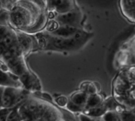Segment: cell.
<instances>
[{"instance_id":"8992f818","label":"cell","mask_w":135,"mask_h":121,"mask_svg":"<svg viewBox=\"0 0 135 121\" xmlns=\"http://www.w3.org/2000/svg\"><path fill=\"white\" fill-rule=\"evenodd\" d=\"M88 94L84 91H81V92H79V93H74L72 97H71V101L73 103L79 105V106H81L83 108H84L85 109V106H86V103H87V101H88Z\"/></svg>"},{"instance_id":"4fadbf2b","label":"cell","mask_w":135,"mask_h":121,"mask_svg":"<svg viewBox=\"0 0 135 121\" xmlns=\"http://www.w3.org/2000/svg\"><path fill=\"white\" fill-rule=\"evenodd\" d=\"M3 90H4V87H0V108H2V101H3Z\"/></svg>"},{"instance_id":"6da1fadb","label":"cell","mask_w":135,"mask_h":121,"mask_svg":"<svg viewBox=\"0 0 135 121\" xmlns=\"http://www.w3.org/2000/svg\"><path fill=\"white\" fill-rule=\"evenodd\" d=\"M36 38L16 29L9 23L5 13H0V60L5 63L22 82L33 77L29 73L23 56L33 48Z\"/></svg>"},{"instance_id":"8fae6325","label":"cell","mask_w":135,"mask_h":121,"mask_svg":"<svg viewBox=\"0 0 135 121\" xmlns=\"http://www.w3.org/2000/svg\"><path fill=\"white\" fill-rule=\"evenodd\" d=\"M10 111H11L10 108H0V121H7Z\"/></svg>"},{"instance_id":"9c48e42d","label":"cell","mask_w":135,"mask_h":121,"mask_svg":"<svg viewBox=\"0 0 135 121\" xmlns=\"http://www.w3.org/2000/svg\"><path fill=\"white\" fill-rule=\"evenodd\" d=\"M0 85H6V86H11V79L10 75L0 71Z\"/></svg>"},{"instance_id":"7c38bea8","label":"cell","mask_w":135,"mask_h":121,"mask_svg":"<svg viewBox=\"0 0 135 121\" xmlns=\"http://www.w3.org/2000/svg\"><path fill=\"white\" fill-rule=\"evenodd\" d=\"M80 121H94L92 119H91L88 115H81L80 116Z\"/></svg>"},{"instance_id":"3957f363","label":"cell","mask_w":135,"mask_h":121,"mask_svg":"<svg viewBox=\"0 0 135 121\" xmlns=\"http://www.w3.org/2000/svg\"><path fill=\"white\" fill-rule=\"evenodd\" d=\"M26 97L24 91L9 86L4 88L2 101V108H11L15 106Z\"/></svg>"},{"instance_id":"5bb4252c","label":"cell","mask_w":135,"mask_h":121,"mask_svg":"<svg viewBox=\"0 0 135 121\" xmlns=\"http://www.w3.org/2000/svg\"><path fill=\"white\" fill-rule=\"evenodd\" d=\"M133 35H134V36H135V33H134V34H133Z\"/></svg>"},{"instance_id":"7a4b0ae2","label":"cell","mask_w":135,"mask_h":121,"mask_svg":"<svg viewBox=\"0 0 135 121\" xmlns=\"http://www.w3.org/2000/svg\"><path fill=\"white\" fill-rule=\"evenodd\" d=\"M49 0H0V13H5L11 26L28 34H37L48 20Z\"/></svg>"},{"instance_id":"5b68a950","label":"cell","mask_w":135,"mask_h":121,"mask_svg":"<svg viewBox=\"0 0 135 121\" xmlns=\"http://www.w3.org/2000/svg\"><path fill=\"white\" fill-rule=\"evenodd\" d=\"M41 120V121H59V113L57 112L56 109L46 106Z\"/></svg>"},{"instance_id":"30bf717a","label":"cell","mask_w":135,"mask_h":121,"mask_svg":"<svg viewBox=\"0 0 135 121\" xmlns=\"http://www.w3.org/2000/svg\"><path fill=\"white\" fill-rule=\"evenodd\" d=\"M67 107L69 108L70 111L72 112H84V108L81 107V106H79L74 103H73L72 101H69L67 104Z\"/></svg>"},{"instance_id":"52a82bcc","label":"cell","mask_w":135,"mask_h":121,"mask_svg":"<svg viewBox=\"0 0 135 121\" xmlns=\"http://www.w3.org/2000/svg\"><path fill=\"white\" fill-rule=\"evenodd\" d=\"M102 104H103V99H102V97L99 94H97V93L91 94L88 97V101H87V103H86L85 109L90 108L97 107V106H99V105H100Z\"/></svg>"},{"instance_id":"277c9868","label":"cell","mask_w":135,"mask_h":121,"mask_svg":"<svg viewBox=\"0 0 135 121\" xmlns=\"http://www.w3.org/2000/svg\"><path fill=\"white\" fill-rule=\"evenodd\" d=\"M119 9L128 22L135 24V0H119Z\"/></svg>"},{"instance_id":"ba28073f","label":"cell","mask_w":135,"mask_h":121,"mask_svg":"<svg viewBox=\"0 0 135 121\" xmlns=\"http://www.w3.org/2000/svg\"><path fill=\"white\" fill-rule=\"evenodd\" d=\"M7 121H22L21 117L18 112V108H15L12 110L11 109Z\"/></svg>"}]
</instances>
